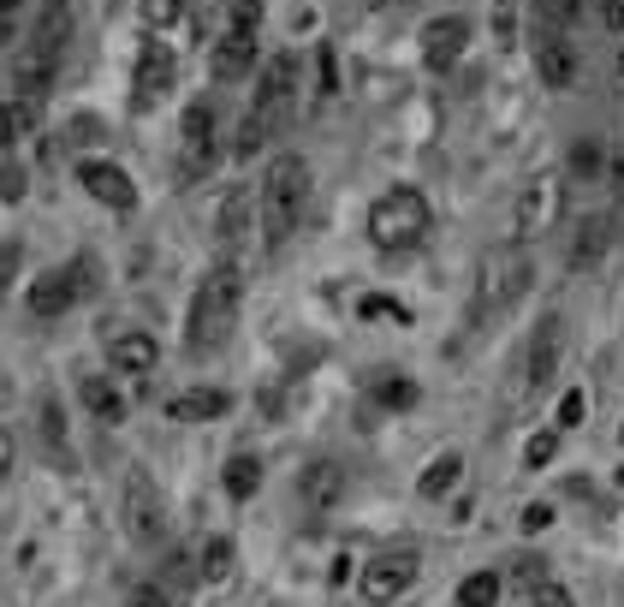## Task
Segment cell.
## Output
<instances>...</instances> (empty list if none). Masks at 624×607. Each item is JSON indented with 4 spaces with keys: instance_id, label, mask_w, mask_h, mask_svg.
<instances>
[{
    "instance_id": "obj_42",
    "label": "cell",
    "mask_w": 624,
    "mask_h": 607,
    "mask_svg": "<svg viewBox=\"0 0 624 607\" xmlns=\"http://www.w3.org/2000/svg\"><path fill=\"white\" fill-rule=\"evenodd\" d=\"M601 19H606V30H624V0H606Z\"/></svg>"
},
{
    "instance_id": "obj_34",
    "label": "cell",
    "mask_w": 624,
    "mask_h": 607,
    "mask_svg": "<svg viewBox=\"0 0 624 607\" xmlns=\"http://www.w3.org/2000/svg\"><path fill=\"white\" fill-rule=\"evenodd\" d=\"M529 607H577V601H571V589H565V584H542V589L529 596Z\"/></svg>"
},
{
    "instance_id": "obj_18",
    "label": "cell",
    "mask_w": 624,
    "mask_h": 607,
    "mask_svg": "<svg viewBox=\"0 0 624 607\" xmlns=\"http://www.w3.org/2000/svg\"><path fill=\"white\" fill-rule=\"evenodd\" d=\"M108 358H113V370L119 375H149L155 370V358H161V345H155L143 327H126V334H113L108 340Z\"/></svg>"
},
{
    "instance_id": "obj_19",
    "label": "cell",
    "mask_w": 624,
    "mask_h": 607,
    "mask_svg": "<svg viewBox=\"0 0 624 607\" xmlns=\"http://www.w3.org/2000/svg\"><path fill=\"white\" fill-rule=\"evenodd\" d=\"M167 90H172V55L161 42H149L143 60H137V108H155Z\"/></svg>"
},
{
    "instance_id": "obj_8",
    "label": "cell",
    "mask_w": 624,
    "mask_h": 607,
    "mask_svg": "<svg viewBox=\"0 0 624 607\" xmlns=\"http://www.w3.org/2000/svg\"><path fill=\"white\" fill-rule=\"evenodd\" d=\"M126 530H131V542H143V548H155L161 530H167V507H161V495H155L149 471L126 477Z\"/></svg>"
},
{
    "instance_id": "obj_28",
    "label": "cell",
    "mask_w": 624,
    "mask_h": 607,
    "mask_svg": "<svg viewBox=\"0 0 624 607\" xmlns=\"http://www.w3.org/2000/svg\"><path fill=\"white\" fill-rule=\"evenodd\" d=\"M197 571H202L208 584H220V578H227V571H232V542H227V536H208L202 554H197Z\"/></svg>"
},
{
    "instance_id": "obj_27",
    "label": "cell",
    "mask_w": 624,
    "mask_h": 607,
    "mask_svg": "<svg viewBox=\"0 0 624 607\" xmlns=\"http://www.w3.org/2000/svg\"><path fill=\"white\" fill-rule=\"evenodd\" d=\"M220 482H227L232 500H250L256 489H263V464H256L250 453H238V459H227V477H220Z\"/></svg>"
},
{
    "instance_id": "obj_6",
    "label": "cell",
    "mask_w": 624,
    "mask_h": 607,
    "mask_svg": "<svg viewBox=\"0 0 624 607\" xmlns=\"http://www.w3.org/2000/svg\"><path fill=\"white\" fill-rule=\"evenodd\" d=\"M90 263H72V268H48V274H37L30 281V292H24V304H30V316H66L83 292H90L96 281H90Z\"/></svg>"
},
{
    "instance_id": "obj_35",
    "label": "cell",
    "mask_w": 624,
    "mask_h": 607,
    "mask_svg": "<svg viewBox=\"0 0 624 607\" xmlns=\"http://www.w3.org/2000/svg\"><path fill=\"white\" fill-rule=\"evenodd\" d=\"M357 310H363V316H393V322H410V310H405V304H393V298H363Z\"/></svg>"
},
{
    "instance_id": "obj_44",
    "label": "cell",
    "mask_w": 624,
    "mask_h": 607,
    "mask_svg": "<svg viewBox=\"0 0 624 607\" xmlns=\"http://www.w3.org/2000/svg\"><path fill=\"white\" fill-rule=\"evenodd\" d=\"M0 12H19V0H0Z\"/></svg>"
},
{
    "instance_id": "obj_40",
    "label": "cell",
    "mask_w": 624,
    "mask_h": 607,
    "mask_svg": "<svg viewBox=\"0 0 624 607\" xmlns=\"http://www.w3.org/2000/svg\"><path fill=\"white\" fill-rule=\"evenodd\" d=\"M12 274H19V245H0V292L12 286Z\"/></svg>"
},
{
    "instance_id": "obj_23",
    "label": "cell",
    "mask_w": 624,
    "mask_h": 607,
    "mask_svg": "<svg viewBox=\"0 0 624 607\" xmlns=\"http://www.w3.org/2000/svg\"><path fill=\"white\" fill-rule=\"evenodd\" d=\"M37 119H42V101H30V96H12V101H0V149L24 144V137L37 131Z\"/></svg>"
},
{
    "instance_id": "obj_31",
    "label": "cell",
    "mask_w": 624,
    "mask_h": 607,
    "mask_svg": "<svg viewBox=\"0 0 624 607\" xmlns=\"http://www.w3.org/2000/svg\"><path fill=\"white\" fill-rule=\"evenodd\" d=\"M553 453H559V435L547 429V435H529V447H524V464H529V471H542V464H553Z\"/></svg>"
},
{
    "instance_id": "obj_46",
    "label": "cell",
    "mask_w": 624,
    "mask_h": 607,
    "mask_svg": "<svg viewBox=\"0 0 624 607\" xmlns=\"http://www.w3.org/2000/svg\"><path fill=\"white\" fill-rule=\"evenodd\" d=\"M618 78H624V55H618Z\"/></svg>"
},
{
    "instance_id": "obj_15",
    "label": "cell",
    "mask_w": 624,
    "mask_h": 607,
    "mask_svg": "<svg viewBox=\"0 0 624 607\" xmlns=\"http://www.w3.org/2000/svg\"><path fill=\"white\" fill-rule=\"evenodd\" d=\"M298 500L309 512H334L339 500H345V471L334 459H316V464H304V477H298Z\"/></svg>"
},
{
    "instance_id": "obj_41",
    "label": "cell",
    "mask_w": 624,
    "mask_h": 607,
    "mask_svg": "<svg viewBox=\"0 0 624 607\" xmlns=\"http://www.w3.org/2000/svg\"><path fill=\"white\" fill-rule=\"evenodd\" d=\"M553 12H559V19H565V25H577V19H583V12H588V0H553Z\"/></svg>"
},
{
    "instance_id": "obj_24",
    "label": "cell",
    "mask_w": 624,
    "mask_h": 607,
    "mask_svg": "<svg viewBox=\"0 0 624 607\" xmlns=\"http://www.w3.org/2000/svg\"><path fill=\"white\" fill-rule=\"evenodd\" d=\"M458 477H464V459H458V453H440V459L423 471V482H416V495H423V500H446V495L458 489Z\"/></svg>"
},
{
    "instance_id": "obj_17",
    "label": "cell",
    "mask_w": 624,
    "mask_h": 607,
    "mask_svg": "<svg viewBox=\"0 0 624 607\" xmlns=\"http://www.w3.org/2000/svg\"><path fill=\"white\" fill-rule=\"evenodd\" d=\"M250 60H256V30H238V25H227L220 30V42H215V78L220 84H232V78H245L250 72Z\"/></svg>"
},
{
    "instance_id": "obj_38",
    "label": "cell",
    "mask_w": 624,
    "mask_h": 607,
    "mask_svg": "<svg viewBox=\"0 0 624 607\" xmlns=\"http://www.w3.org/2000/svg\"><path fill=\"white\" fill-rule=\"evenodd\" d=\"M517 584H524V589H529V596H535V589H542V584H547V571H542V566H535V560H517Z\"/></svg>"
},
{
    "instance_id": "obj_3",
    "label": "cell",
    "mask_w": 624,
    "mask_h": 607,
    "mask_svg": "<svg viewBox=\"0 0 624 607\" xmlns=\"http://www.w3.org/2000/svg\"><path fill=\"white\" fill-rule=\"evenodd\" d=\"M304 203H309V167L304 155H274L268 173H263V245L280 251L304 221Z\"/></svg>"
},
{
    "instance_id": "obj_20",
    "label": "cell",
    "mask_w": 624,
    "mask_h": 607,
    "mask_svg": "<svg viewBox=\"0 0 624 607\" xmlns=\"http://www.w3.org/2000/svg\"><path fill=\"white\" fill-rule=\"evenodd\" d=\"M232 411V393H220V388H190V393H179L167 405V418L172 423H208V418H227Z\"/></svg>"
},
{
    "instance_id": "obj_11",
    "label": "cell",
    "mask_w": 624,
    "mask_h": 607,
    "mask_svg": "<svg viewBox=\"0 0 624 607\" xmlns=\"http://www.w3.org/2000/svg\"><path fill=\"white\" fill-rule=\"evenodd\" d=\"M250 209H256V197L245 185H232L227 190V203H220V227H215V245H220V256H227V263H238V256H245V245H250Z\"/></svg>"
},
{
    "instance_id": "obj_1",
    "label": "cell",
    "mask_w": 624,
    "mask_h": 607,
    "mask_svg": "<svg viewBox=\"0 0 624 607\" xmlns=\"http://www.w3.org/2000/svg\"><path fill=\"white\" fill-rule=\"evenodd\" d=\"M238 304H245V274H238V263H227L220 256L215 274L197 286V298H190V322H185V352L202 358V352H220L238 322Z\"/></svg>"
},
{
    "instance_id": "obj_37",
    "label": "cell",
    "mask_w": 624,
    "mask_h": 607,
    "mask_svg": "<svg viewBox=\"0 0 624 607\" xmlns=\"http://www.w3.org/2000/svg\"><path fill=\"white\" fill-rule=\"evenodd\" d=\"M131 607H172V596L161 584H143V589H131Z\"/></svg>"
},
{
    "instance_id": "obj_30",
    "label": "cell",
    "mask_w": 624,
    "mask_h": 607,
    "mask_svg": "<svg viewBox=\"0 0 624 607\" xmlns=\"http://www.w3.org/2000/svg\"><path fill=\"white\" fill-rule=\"evenodd\" d=\"M179 12H185V0H143V25H149V30L179 25Z\"/></svg>"
},
{
    "instance_id": "obj_32",
    "label": "cell",
    "mask_w": 624,
    "mask_h": 607,
    "mask_svg": "<svg viewBox=\"0 0 624 607\" xmlns=\"http://www.w3.org/2000/svg\"><path fill=\"white\" fill-rule=\"evenodd\" d=\"M571 173H583V179H595V173H601V144H595V137H583V144L571 149Z\"/></svg>"
},
{
    "instance_id": "obj_4",
    "label": "cell",
    "mask_w": 624,
    "mask_h": 607,
    "mask_svg": "<svg viewBox=\"0 0 624 607\" xmlns=\"http://www.w3.org/2000/svg\"><path fill=\"white\" fill-rule=\"evenodd\" d=\"M529 281H535V263H529L524 238H517V245L488 251V256H482V274H476V322L506 316V310L529 292Z\"/></svg>"
},
{
    "instance_id": "obj_26",
    "label": "cell",
    "mask_w": 624,
    "mask_h": 607,
    "mask_svg": "<svg viewBox=\"0 0 624 607\" xmlns=\"http://www.w3.org/2000/svg\"><path fill=\"white\" fill-rule=\"evenodd\" d=\"M606 251V215H588L577 227V245H571V268H595Z\"/></svg>"
},
{
    "instance_id": "obj_5",
    "label": "cell",
    "mask_w": 624,
    "mask_h": 607,
    "mask_svg": "<svg viewBox=\"0 0 624 607\" xmlns=\"http://www.w3.org/2000/svg\"><path fill=\"white\" fill-rule=\"evenodd\" d=\"M369 238H375L380 251H416V245H423V238H428V203H423V190L398 185V190H387V197H375Z\"/></svg>"
},
{
    "instance_id": "obj_39",
    "label": "cell",
    "mask_w": 624,
    "mask_h": 607,
    "mask_svg": "<svg viewBox=\"0 0 624 607\" xmlns=\"http://www.w3.org/2000/svg\"><path fill=\"white\" fill-rule=\"evenodd\" d=\"M0 197H7V203H19V197H24V173H19V167L0 173Z\"/></svg>"
},
{
    "instance_id": "obj_14",
    "label": "cell",
    "mask_w": 624,
    "mask_h": 607,
    "mask_svg": "<svg viewBox=\"0 0 624 607\" xmlns=\"http://www.w3.org/2000/svg\"><path fill=\"white\" fill-rule=\"evenodd\" d=\"M535 72H542L547 90H571L583 72V60H577V48H571L559 30H542V42H535Z\"/></svg>"
},
{
    "instance_id": "obj_9",
    "label": "cell",
    "mask_w": 624,
    "mask_h": 607,
    "mask_svg": "<svg viewBox=\"0 0 624 607\" xmlns=\"http://www.w3.org/2000/svg\"><path fill=\"white\" fill-rule=\"evenodd\" d=\"M559 209H565V185H559V179H529L524 197H517V238L529 245V238L553 233Z\"/></svg>"
},
{
    "instance_id": "obj_21",
    "label": "cell",
    "mask_w": 624,
    "mask_h": 607,
    "mask_svg": "<svg viewBox=\"0 0 624 607\" xmlns=\"http://www.w3.org/2000/svg\"><path fill=\"white\" fill-rule=\"evenodd\" d=\"M78 399H83V411H90L96 423H108V429L126 423V393H119L108 375H83L78 381Z\"/></svg>"
},
{
    "instance_id": "obj_36",
    "label": "cell",
    "mask_w": 624,
    "mask_h": 607,
    "mask_svg": "<svg viewBox=\"0 0 624 607\" xmlns=\"http://www.w3.org/2000/svg\"><path fill=\"white\" fill-rule=\"evenodd\" d=\"M553 525V507H547V500H529V507H524V530L535 536V530H547Z\"/></svg>"
},
{
    "instance_id": "obj_13",
    "label": "cell",
    "mask_w": 624,
    "mask_h": 607,
    "mask_svg": "<svg viewBox=\"0 0 624 607\" xmlns=\"http://www.w3.org/2000/svg\"><path fill=\"white\" fill-rule=\"evenodd\" d=\"M78 185L90 190L96 203H108V209H137V185H131V173L126 167H113V161H83L78 167Z\"/></svg>"
},
{
    "instance_id": "obj_33",
    "label": "cell",
    "mask_w": 624,
    "mask_h": 607,
    "mask_svg": "<svg viewBox=\"0 0 624 607\" xmlns=\"http://www.w3.org/2000/svg\"><path fill=\"white\" fill-rule=\"evenodd\" d=\"M583 411H588V393H583V388H571V393L559 399V418H553V423H559V429H577V423H583Z\"/></svg>"
},
{
    "instance_id": "obj_7",
    "label": "cell",
    "mask_w": 624,
    "mask_h": 607,
    "mask_svg": "<svg viewBox=\"0 0 624 607\" xmlns=\"http://www.w3.org/2000/svg\"><path fill=\"white\" fill-rule=\"evenodd\" d=\"M410 584H416V554L410 548L375 554V560L363 566V578H357V589H363V601H369V607H393Z\"/></svg>"
},
{
    "instance_id": "obj_25",
    "label": "cell",
    "mask_w": 624,
    "mask_h": 607,
    "mask_svg": "<svg viewBox=\"0 0 624 607\" xmlns=\"http://www.w3.org/2000/svg\"><path fill=\"white\" fill-rule=\"evenodd\" d=\"M369 399H375V405H387V411H410L416 405V381L393 375V370H375L369 375Z\"/></svg>"
},
{
    "instance_id": "obj_12",
    "label": "cell",
    "mask_w": 624,
    "mask_h": 607,
    "mask_svg": "<svg viewBox=\"0 0 624 607\" xmlns=\"http://www.w3.org/2000/svg\"><path fill=\"white\" fill-rule=\"evenodd\" d=\"M464 42H471V19H458V12H446V19H428V25H423V60H428V72H446V66H458Z\"/></svg>"
},
{
    "instance_id": "obj_22",
    "label": "cell",
    "mask_w": 624,
    "mask_h": 607,
    "mask_svg": "<svg viewBox=\"0 0 624 607\" xmlns=\"http://www.w3.org/2000/svg\"><path fill=\"white\" fill-rule=\"evenodd\" d=\"M559 316H547L542 327H535V340H529V388H542V381H553V370H559Z\"/></svg>"
},
{
    "instance_id": "obj_45",
    "label": "cell",
    "mask_w": 624,
    "mask_h": 607,
    "mask_svg": "<svg viewBox=\"0 0 624 607\" xmlns=\"http://www.w3.org/2000/svg\"><path fill=\"white\" fill-rule=\"evenodd\" d=\"M42 7H66V0H42Z\"/></svg>"
},
{
    "instance_id": "obj_16",
    "label": "cell",
    "mask_w": 624,
    "mask_h": 607,
    "mask_svg": "<svg viewBox=\"0 0 624 607\" xmlns=\"http://www.w3.org/2000/svg\"><path fill=\"white\" fill-rule=\"evenodd\" d=\"M60 55H66V48L30 42L24 55H19V72H12V84H19V96L42 101V96H48V84H55V72H60Z\"/></svg>"
},
{
    "instance_id": "obj_43",
    "label": "cell",
    "mask_w": 624,
    "mask_h": 607,
    "mask_svg": "<svg viewBox=\"0 0 624 607\" xmlns=\"http://www.w3.org/2000/svg\"><path fill=\"white\" fill-rule=\"evenodd\" d=\"M7 477H12V435L0 429V482H7Z\"/></svg>"
},
{
    "instance_id": "obj_29",
    "label": "cell",
    "mask_w": 624,
    "mask_h": 607,
    "mask_svg": "<svg viewBox=\"0 0 624 607\" xmlns=\"http://www.w3.org/2000/svg\"><path fill=\"white\" fill-rule=\"evenodd\" d=\"M499 601V578L494 571H471V578L458 584V607H494Z\"/></svg>"
},
{
    "instance_id": "obj_2",
    "label": "cell",
    "mask_w": 624,
    "mask_h": 607,
    "mask_svg": "<svg viewBox=\"0 0 624 607\" xmlns=\"http://www.w3.org/2000/svg\"><path fill=\"white\" fill-rule=\"evenodd\" d=\"M291 101H298V55H274L268 72H263V84H256V101H250L245 126H238V144H232L245 161L291 119Z\"/></svg>"
},
{
    "instance_id": "obj_10",
    "label": "cell",
    "mask_w": 624,
    "mask_h": 607,
    "mask_svg": "<svg viewBox=\"0 0 624 607\" xmlns=\"http://www.w3.org/2000/svg\"><path fill=\"white\" fill-rule=\"evenodd\" d=\"M179 144H185V179H197V173L215 167V108H208V101H190L185 108Z\"/></svg>"
}]
</instances>
